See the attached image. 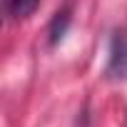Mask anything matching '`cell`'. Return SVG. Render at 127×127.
<instances>
[{"instance_id": "2", "label": "cell", "mask_w": 127, "mask_h": 127, "mask_svg": "<svg viewBox=\"0 0 127 127\" xmlns=\"http://www.w3.org/2000/svg\"><path fill=\"white\" fill-rule=\"evenodd\" d=\"M40 5V0H5V10L10 18L15 20H23V18H30Z\"/></svg>"}, {"instance_id": "1", "label": "cell", "mask_w": 127, "mask_h": 127, "mask_svg": "<svg viewBox=\"0 0 127 127\" xmlns=\"http://www.w3.org/2000/svg\"><path fill=\"white\" fill-rule=\"evenodd\" d=\"M67 28H70V8H62V10L55 13V18H52V23H50V30H47L50 45H57L62 37H65Z\"/></svg>"}, {"instance_id": "3", "label": "cell", "mask_w": 127, "mask_h": 127, "mask_svg": "<svg viewBox=\"0 0 127 127\" xmlns=\"http://www.w3.org/2000/svg\"><path fill=\"white\" fill-rule=\"evenodd\" d=\"M125 52H127V42H125V37L115 35V40H112V57H110V70H122L125 57H127Z\"/></svg>"}]
</instances>
